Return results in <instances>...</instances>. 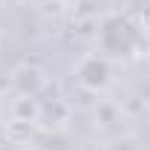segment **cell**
<instances>
[{
  "mask_svg": "<svg viewBox=\"0 0 150 150\" xmlns=\"http://www.w3.org/2000/svg\"><path fill=\"white\" fill-rule=\"evenodd\" d=\"M46 84H49L46 81V72L40 67H35V64H20V67L12 69V87L18 90V95H32V98H38V95L43 93Z\"/></svg>",
  "mask_w": 150,
  "mask_h": 150,
  "instance_id": "obj_3",
  "label": "cell"
},
{
  "mask_svg": "<svg viewBox=\"0 0 150 150\" xmlns=\"http://www.w3.org/2000/svg\"><path fill=\"white\" fill-rule=\"evenodd\" d=\"M75 81L87 93H104L112 84V61L107 55H101L98 49L84 52L75 64Z\"/></svg>",
  "mask_w": 150,
  "mask_h": 150,
  "instance_id": "obj_2",
  "label": "cell"
},
{
  "mask_svg": "<svg viewBox=\"0 0 150 150\" xmlns=\"http://www.w3.org/2000/svg\"><path fill=\"white\" fill-rule=\"evenodd\" d=\"M98 52L101 55L112 58H130L139 52L142 46V26L130 18V15H121V12H112V15H104L101 23H98Z\"/></svg>",
  "mask_w": 150,
  "mask_h": 150,
  "instance_id": "obj_1",
  "label": "cell"
},
{
  "mask_svg": "<svg viewBox=\"0 0 150 150\" xmlns=\"http://www.w3.org/2000/svg\"><path fill=\"white\" fill-rule=\"evenodd\" d=\"M58 3H78V0H58Z\"/></svg>",
  "mask_w": 150,
  "mask_h": 150,
  "instance_id": "obj_4",
  "label": "cell"
}]
</instances>
